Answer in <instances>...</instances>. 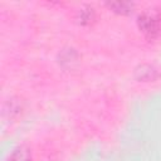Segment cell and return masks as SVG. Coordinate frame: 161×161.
<instances>
[{
  "instance_id": "cell-1",
  "label": "cell",
  "mask_w": 161,
  "mask_h": 161,
  "mask_svg": "<svg viewBox=\"0 0 161 161\" xmlns=\"http://www.w3.org/2000/svg\"><path fill=\"white\" fill-rule=\"evenodd\" d=\"M141 33L148 39H157L161 35V13L156 9H147L137 20Z\"/></svg>"
},
{
  "instance_id": "cell-2",
  "label": "cell",
  "mask_w": 161,
  "mask_h": 161,
  "mask_svg": "<svg viewBox=\"0 0 161 161\" xmlns=\"http://www.w3.org/2000/svg\"><path fill=\"white\" fill-rule=\"evenodd\" d=\"M30 152L25 147H18L15 148L8 157L6 161H30Z\"/></svg>"
},
{
  "instance_id": "cell-3",
  "label": "cell",
  "mask_w": 161,
  "mask_h": 161,
  "mask_svg": "<svg viewBox=\"0 0 161 161\" xmlns=\"http://www.w3.org/2000/svg\"><path fill=\"white\" fill-rule=\"evenodd\" d=\"M108 6L111 9H113L114 11L119 13V14H128L132 10V4L131 3H125V1H118V3H109Z\"/></svg>"
}]
</instances>
